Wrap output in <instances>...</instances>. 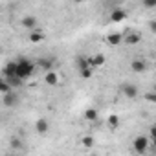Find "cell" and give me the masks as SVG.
Wrapping results in <instances>:
<instances>
[{
	"mask_svg": "<svg viewBox=\"0 0 156 156\" xmlns=\"http://www.w3.org/2000/svg\"><path fill=\"white\" fill-rule=\"evenodd\" d=\"M44 81H46L48 85H51V87H53V85H57V83H59V75H57L53 70H48V72H46V77H44Z\"/></svg>",
	"mask_w": 156,
	"mask_h": 156,
	"instance_id": "cell-10",
	"label": "cell"
},
{
	"mask_svg": "<svg viewBox=\"0 0 156 156\" xmlns=\"http://www.w3.org/2000/svg\"><path fill=\"white\" fill-rule=\"evenodd\" d=\"M30 41H31L33 44H37V42H42V41H44V33H42V31H39V30L35 28V31L30 35Z\"/></svg>",
	"mask_w": 156,
	"mask_h": 156,
	"instance_id": "cell-13",
	"label": "cell"
},
{
	"mask_svg": "<svg viewBox=\"0 0 156 156\" xmlns=\"http://www.w3.org/2000/svg\"><path fill=\"white\" fill-rule=\"evenodd\" d=\"M73 2H75V4H83V2H85V0H73Z\"/></svg>",
	"mask_w": 156,
	"mask_h": 156,
	"instance_id": "cell-23",
	"label": "cell"
},
{
	"mask_svg": "<svg viewBox=\"0 0 156 156\" xmlns=\"http://www.w3.org/2000/svg\"><path fill=\"white\" fill-rule=\"evenodd\" d=\"M123 39H121V35L119 33H114V35H108V44H119Z\"/></svg>",
	"mask_w": 156,
	"mask_h": 156,
	"instance_id": "cell-17",
	"label": "cell"
},
{
	"mask_svg": "<svg viewBox=\"0 0 156 156\" xmlns=\"http://www.w3.org/2000/svg\"><path fill=\"white\" fill-rule=\"evenodd\" d=\"M37 68H42L44 72H48V70H53V59H50V57H41L39 61H37V64H35Z\"/></svg>",
	"mask_w": 156,
	"mask_h": 156,
	"instance_id": "cell-5",
	"label": "cell"
},
{
	"mask_svg": "<svg viewBox=\"0 0 156 156\" xmlns=\"http://www.w3.org/2000/svg\"><path fill=\"white\" fill-rule=\"evenodd\" d=\"M123 94L129 98V99H136L138 98V88L134 85H125L123 87Z\"/></svg>",
	"mask_w": 156,
	"mask_h": 156,
	"instance_id": "cell-8",
	"label": "cell"
},
{
	"mask_svg": "<svg viewBox=\"0 0 156 156\" xmlns=\"http://www.w3.org/2000/svg\"><path fill=\"white\" fill-rule=\"evenodd\" d=\"M20 24H22V28H26V30H35L37 24H39V20H37V17L28 15V17H24V19L20 20Z\"/></svg>",
	"mask_w": 156,
	"mask_h": 156,
	"instance_id": "cell-4",
	"label": "cell"
},
{
	"mask_svg": "<svg viewBox=\"0 0 156 156\" xmlns=\"http://www.w3.org/2000/svg\"><path fill=\"white\" fill-rule=\"evenodd\" d=\"M92 72H94V68H90V66L81 68V77L83 79H88V77H92Z\"/></svg>",
	"mask_w": 156,
	"mask_h": 156,
	"instance_id": "cell-18",
	"label": "cell"
},
{
	"mask_svg": "<svg viewBox=\"0 0 156 156\" xmlns=\"http://www.w3.org/2000/svg\"><path fill=\"white\" fill-rule=\"evenodd\" d=\"M92 143H94V140H92L90 136H87V138H83V145H87V147H92Z\"/></svg>",
	"mask_w": 156,
	"mask_h": 156,
	"instance_id": "cell-20",
	"label": "cell"
},
{
	"mask_svg": "<svg viewBox=\"0 0 156 156\" xmlns=\"http://www.w3.org/2000/svg\"><path fill=\"white\" fill-rule=\"evenodd\" d=\"M127 44H136V42H140V35L138 33H129V35H125V39H123Z\"/></svg>",
	"mask_w": 156,
	"mask_h": 156,
	"instance_id": "cell-16",
	"label": "cell"
},
{
	"mask_svg": "<svg viewBox=\"0 0 156 156\" xmlns=\"http://www.w3.org/2000/svg\"><path fill=\"white\" fill-rule=\"evenodd\" d=\"M13 88H11V85L8 83V79L6 77H0V94H8V92H11Z\"/></svg>",
	"mask_w": 156,
	"mask_h": 156,
	"instance_id": "cell-12",
	"label": "cell"
},
{
	"mask_svg": "<svg viewBox=\"0 0 156 156\" xmlns=\"http://www.w3.org/2000/svg\"><path fill=\"white\" fill-rule=\"evenodd\" d=\"M2 96H4V105H6V107H15V105L19 103V99H17V96L13 94V90L8 92V94H2Z\"/></svg>",
	"mask_w": 156,
	"mask_h": 156,
	"instance_id": "cell-9",
	"label": "cell"
},
{
	"mask_svg": "<svg viewBox=\"0 0 156 156\" xmlns=\"http://www.w3.org/2000/svg\"><path fill=\"white\" fill-rule=\"evenodd\" d=\"M108 121H110V125H112V127H118V125H119V119H118L116 116H110V119H108Z\"/></svg>",
	"mask_w": 156,
	"mask_h": 156,
	"instance_id": "cell-21",
	"label": "cell"
},
{
	"mask_svg": "<svg viewBox=\"0 0 156 156\" xmlns=\"http://www.w3.org/2000/svg\"><path fill=\"white\" fill-rule=\"evenodd\" d=\"M143 6H145L147 9H152V8L156 6V0H143Z\"/></svg>",
	"mask_w": 156,
	"mask_h": 156,
	"instance_id": "cell-19",
	"label": "cell"
},
{
	"mask_svg": "<svg viewBox=\"0 0 156 156\" xmlns=\"http://www.w3.org/2000/svg\"><path fill=\"white\" fill-rule=\"evenodd\" d=\"M35 129H37V132H41V134L48 132V121H46V119H39V121L35 123Z\"/></svg>",
	"mask_w": 156,
	"mask_h": 156,
	"instance_id": "cell-14",
	"label": "cell"
},
{
	"mask_svg": "<svg viewBox=\"0 0 156 156\" xmlns=\"http://www.w3.org/2000/svg\"><path fill=\"white\" fill-rule=\"evenodd\" d=\"M87 61H88V64H90L92 68H101V66L105 64V57H103V55H92V57H88Z\"/></svg>",
	"mask_w": 156,
	"mask_h": 156,
	"instance_id": "cell-7",
	"label": "cell"
},
{
	"mask_svg": "<svg viewBox=\"0 0 156 156\" xmlns=\"http://www.w3.org/2000/svg\"><path fill=\"white\" fill-rule=\"evenodd\" d=\"M130 68H132L134 72H138V73H140V72H145V68H147V62H145V61H140V59H138V61H132Z\"/></svg>",
	"mask_w": 156,
	"mask_h": 156,
	"instance_id": "cell-11",
	"label": "cell"
},
{
	"mask_svg": "<svg viewBox=\"0 0 156 156\" xmlns=\"http://www.w3.org/2000/svg\"><path fill=\"white\" fill-rule=\"evenodd\" d=\"M15 70H17V61H11V62H8V64L4 66L2 73H4L6 79H9V77H15Z\"/></svg>",
	"mask_w": 156,
	"mask_h": 156,
	"instance_id": "cell-6",
	"label": "cell"
},
{
	"mask_svg": "<svg viewBox=\"0 0 156 156\" xmlns=\"http://www.w3.org/2000/svg\"><path fill=\"white\" fill-rule=\"evenodd\" d=\"M85 119H87V121H96V119H98V110H96V108L85 110Z\"/></svg>",
	"mask_w": 156,
	"mask_h": 156,
	"instance_id": "cell-15",
	"label": "cell"
},
{
	"mask_svg": "<svg viewBox=\"0 0 156 156\" xmlns=\"http://www.w3.org/2000/svg\"><path fill=\"white\" fill-rule=\"evenodd\" d=\"M145 98H147V101H151V103H152V101H154V94H152V92H151V94H147V96H145Z\"/></svg>",
	"mask_w": 156,
	"mask_h": 156,
	"instance_id": "cell-22",
	"label": "cell"
},
{
	"mask_svg": "<svg viewBox=\"0 0 156 156\" xmlns=\"http://www.w3.org/2000/svg\"><path fill=\"white\" fill-rule=\"evenodd\" d=\"M35 68H37V66H35L31 61H28V59H19V61H17V70H15V75L19 77L20 81H26V79H30V77L33 75Z\"/></svg>",
	"mask_w": 156,
	"mask_h": 156,
	"instance_id": "cell-1",
	"label": "cell"
},
{
	"mask_svg": "<svg viewBox=\"0 0 156 156\" xmlns=\"http://www.w3.org/2000/svg\"><path fill=\"white\" fill-rule=\"evenodd\" d=\"M125 19H127V11H125L123 8H114V9L110 11V20H112L114 24L123 22Z\"/></svg>",
	"mask_w": 156,
	"mask_h": 156,
	"instance_id": "cell-3",
	"label": "cell"
},
{
	"mask_svg": "<svg viewBox=\"0 0 156 156\" xmlns=\"http://www.w3.org/2000/svg\"><path fill=\"white\" fill-rule=\"evenodd\" d=\"M149 145H151V141H149L147 136H138L134 140V152L136 154H145L147 149H149Z\"/></svg>",
	"mask_w": 156,
	"mask_h": 156,
	"instance_id": "cell-2",
	"label": "cell"
}]
</instances>
